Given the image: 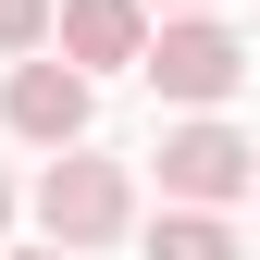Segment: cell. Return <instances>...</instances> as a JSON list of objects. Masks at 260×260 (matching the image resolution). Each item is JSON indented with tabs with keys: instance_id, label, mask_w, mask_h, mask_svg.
Here are the masks:
<instances>
[{
	"instance_id": "cell-1",
	"label": "cell",
	"mask_w": 260,
	"mask_h": 260,
	"mask_svg": "<svg viewBox=\"0 0 260 260\" xmlns=\"http://www.w3.org/2000/svg\"><path fill=\"white\" fill-rule=\"evenodd\" d=\"M38 223H50V248H112L124 223H137V186H124V161L62 149L50 174H38Z\"/></svg>"
},
{
	"instance_id": "cell-2",
	"label": "cell",
	"mask_w": 260,
	"mask_h": 260,
	"mask_svg": "<svg viewBox=\"0 0 260 260\" xmlns=\"http://www.w3.org/2000/svg\"><path fill=\"white\" fill-rule=\"evenodd\" d=\"M137 75L161 87V100H186V112H223V100L248 87V50H236V25H211V13H174V25L149 38V62H137Z\"/></svg>"
},
{
	"instance_id": "cell-3",
	"label": "cell",
	"mask_w": 260,
	"mask_h": 260,
	"mask_svg": "<svg viewBox=\"0 0 260 260\" xmlns=\"http://www.w3.org/2000/svg\"><path fill=\"white\" fill-rule=\"evenodd\" d=\"M248 186H260V149H248L223 112H199V124H174V137H161V199L223 211V199H248Z\"/></svg>"
},
{
	"instance_id": "cell-4",
	"label": "cell",
	"mask_w": 260,
	"mask_h": 260,
	"mask_svg": "<svg viewBox=\"0 0 260 260\" xmlns=\"http://www.w3.org/2000/svg\"><path fill=\"white\" fill-rule=\"evenodd\" d=\"M87 112H100V100H87V62H50V50H25L13 87H0V124H13L25 149H75Z\"/></svg>"
},
{
	"instance_id": "cell-5",
	"label": "cell",
	"mask_w": 260,
	"mask_h": 260,
	"mask_svg": "<svg viewBox=\"0 0 260 260\" xmlns=\"http://www.w3.org/2000/svg\"><path fill=\"white\" fill-rule=\"evenodd\" d=\"M62 62H87V75L149 62V0H62Z\"/></svg>"
},
{
	"instance_id": "cell-6",
	"label": "cell",
	"mask_w": 260,
	"mask_h": 260,
	"mask_svg": "<svg viewBox=\"0 0 260 260\" xmlns=\"http://www.w3.org/2000/svg\"><path fill=\"white\" fill-rule=\"evenodd\" d=\"M149 260H236V236H223V211H199V199H174L149 223Z\"/></svg>"
},
{
	"instance_id": "cell-7",
	"label": "cell",
	"mask_w": 260,
	"mask_h": 260,
	"mask_svg": "<svg viewBox=\"0 0 260 260\" xmlns=\"http://www.w3.org/2000/svg\"><path fill=\"white\" fill-rule=\"evenodd\" d=\"M50 25H62V0H0V62L50 50Z\"/></svg>"
},
{
	"instance_id": "cell-8",
	"label": "cell",
	"mask_w": 260,
	"mask_h": 260,
	"mask_svg": "<svg viewBox=\"0 0 260 260\" xmlns=\"http://www.w3.org/2000/svg\"><path fill=\"white\" fill-rule=\"evenodd\" d=\"M161 13H211V0H161Z\"/></svg>"
},
{
	"instance_id": "cell-9",
	"label": "cell",
	"mask_w": 260,
	"mask_h": 260,
	"mask_svg": "<svg viewBox=\"0 0 260 260\" xmlns=\"http://www.w3.org/2000/svg\"><path fill=\"white\" fill-rule=\"evenodd\" d=\"M0 223H13V174H0Z\"/></svg>"
},
{
	"instance_id": "cell-10",
	"label": "cell",
	"mask_w": 260,
	"mask_h": 260,
	"mask_svg": "<svg viewBox=\"0 0 260 260\" xmlns=\"http://www.w3.org/2000/svg\"><path fill=\"white\" fill-rule=\"evenodd\" d=\"M25 260H75V248H25Z\"/></svg>"
}]
</instances>
